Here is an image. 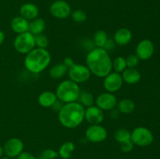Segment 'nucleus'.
Returning a JSON list of instances; mask_svg holds the SVG:
<instances>
[{
    "label": "nucleus",
    "instance_id": "1",
    "mask_svg": "<svg viewBox=\"0 0 160 159\" xmlns=\"http://www.w3.org/2000/svg\"><path fill=\"white\" fill-rule=\"evenodd\" d=\"M86 64L91 73L98 77H105L112 69L110 56L102 48H95L89 51L86 56Z\"/></svg>",
    "mask_w": 160,
    "mask_h": 159
},
{
    "label": "nucleus",
    "instance_id": "2",
    "mask_svg": "<svg viewBox=\"0 0 160 159\" xmlns=\"http://www.w3.org/2000/svg\"><path fill=\"white\" fill-rule=\"evenodd\" d=\"M85 109L80 103L70 102L63 104L59 112L58 118L59 123L64 127L73 129L81 124L84 119Z\"/></svg>",
    "mask_w": 160,
    "mask_h": 159
},
{
    "label": "nucleus",
    "instance_id": "3",
    "mask_svg": "<svg viewBox=\"0 0 160 159\" xmlns=\"http://www.w3.org/2000/svg\"><path fill=\"white\" fill-rule=\"evenodd\" d=\"M51 62V55L45 48H34L28 53L24 59L27 70L32 73H39L45 70Z\"/></svg>",
    "mask_w": 160,
    "mask_h": 159
},
{
    "label": "nucleus",
    "instance_id": "4",
    "mask_svg": "<svg viewBox=\"0 0 160 159\" xmlns=\"http://www.w3.org/2000/svg\"><path fill=\"white\" fill-rule=\"evenodd\" d=\"M81 90L78 84L70 80L61 82L56 89V94L58 100L63 103L74 102L79 98Z\"/></svg>",
    "mask_w": 160,
    "mask_h": 159
},
{
    "label": "nucleus",
    "instance_id": "5",
    "mask_svg": "<svg viewBox=\"0 0 160 159\" xmlns=\"http://www.w3.org/2000/svg\"><path fill=\"white\" fill-rule=\"evenodd\" d=\"M64 64L68 67V75L70 80L76 84L86 82L90 78L91 72L86 65L73 63L70 58H66Z\"/></svg>",
    "mask_w": 160,
    "mask_h": 159
},
{
    "label": "nucleus",
    "instance_id": "6",
    "mask_svg": "<svg viewBox=\"0 0 160 159\" xmlns=\"http://www.w3.org/2000/svg\"><path fill=\"white\" fill-rule=\"evenodd\" d=\"M13 46L16 51L20 54H28L35 47V37L29 31L19 34L15 37Z\"/></svg>",
    "mask_w": 160,
    "mask_h": 159
},
{
    "label": "nucleus",
    "instance_id": "7",
    "mask_svg": "<svg viewBox=\"0 0 160 159\" xmlns=\"http://www.w3.org/2000/svg\"><path fill=\"white\" fill-rule=\"evenodd\" d=\"M131 140L134 144L138 146L146 147L152 143L154 140V137L149 129L140 126L135 128L131 132Z\"/></svg>",
    "mask_w": 160,
    "mask_h": 159
},
{
    "label": "nucleus",
    "instance_id": "8",
    "mask_svg": "<svg viewBox=\"0 0 160 159\" xmlns=\"http://www.w3.org/2000/svg\"><path fill=\"white\" fill-rule=\"evenodd\" d=\"M107 130L103 126L98 125H92L85 132L86 138L92 143H100L104 141L107 137Z\"/></svg>",
    "mask_w": 160,
    "mask_h": 159
},
{
    "label": "nucleus",
    "instance_id": "9",
    "mask_svg": "<svg viewBox=\"0 0 160 159\" xmlns=\"http://www.w3.org/2000/svg\"><path fill=\"white\" fill-rule=\"evenodd\" d=\"M49 11L52 15L58 19H66L71 14V8L64 0L55 1L50 6Z\"/></svg>",
    "mask_w": 160,
    "mask_h": 159
},
{
    "label": "nucleus",
    "instance_id": "10",
    "mask_svg": "<svg viewBox=\"0 0 160 159\" xmlns=\"http://www.w3.org/2000/svg\"><path fill=\"white\" fill-rule=\"evenodd\" d=\"M24 145L21 140L18 138H11L5 143L3 151L8 157H17L23 151Z\"/></svg>",
    "mask_w": 160,
    "mask_h": 159
},
{
    "label": "nucleus",
    "instance_id": "11",
    "mask_svg": "<svg viewBox=\"0 0 160 159\" xmlns=\"http://www.w3.org/2000/svg\"><path fill=\"white\" fill-rule=\"evenodd\" d=\"M123 83V80L121 75L115 72V73H110L107 76H105L103 85L108 92L113 93V92L118 91L121 88Z\"/></svg>",
    "mask_w": 160,
    "mask_h": 159
},
{
    "label": "nucleus",
    "instance_id": "12",
    "mask_svg": "<svg viewBox=\"0 0 160 159\" xmlns=\"http://www.w3.org/2000/svg\"><path fill=\"white\" fill-rule=\"evenodd\" d=\"M96 106L102 111H109L113 109L117 105V99L112 93H103L98 95L96 98Z\"/></svg>",
    "mask_w": 160,
    "mask_h": 159
},
{
    "label": "nucleus",
    "instance_id": "13",
    "mask_svg": "<svg viewBox=\"0 0 160 159\" xmlns=\"http://www.w3.org/2000/svg\"><path fill=\"white\" fill-rule=\"evenodd\" d=\"M154 53V45L148 39H144L138 44L136 47V55L139 59L147 60L152 56Z\"/></svg>",
    "mask_w": 160,
    "mask_h": 159
},
{
    "label": "nucleus",
    "instance_id": "14",
    "mask_svg": "<svg viewBox=\"0 0 160 159\" xmlns=\"http://www.w3.org/2000/svg\"><path fill=\"white\" fill-rule=\"evenodd\" d=\"M84 118L88 123L92 125L100 124L104 119V113L98 106L88 107L84 113Z\"/></svg>",
    "mask_w": 160,
    "mask_h": 159
},
{
    "label": "nucleus",
    "instance_id": "15",
    "mask_svg": "<svg viewBox=\"0 0 160 159\" xmlns=\"http://www.w3.org/2000/svg\"><path fill=\"white\" fill-rule=\"evenodd\" d=\"M38 12V8L33 3H25L20 8V16L28 20H32L37 18Z\"/></svg>",
    "mask_w": 160,
    "mask_h": 159
},
{
    "label": "nucleus",
    "instance_id": "16",
    "mask_svg": "<svg viewBox=\"0 0 160 159\" xmlns=\"http://www.w3.org/2000/svg\"><path fill=\"white\" fill-rule=\"evenodd\" d=\"M132 33L128 28H120L114 34V41L119 45H126L131 42Z\"/></svg>",
    "mask_w": 160,
    "mask_h": 159
},
{
    "label": "nucleus",
    "instance_id": "17",
    "mask_svg": "<svg viewBox=\"0 0 160 159\" xmlns=\"http://www.w3.org/2000/svg\"><path fill=\"white\" fill-rule=\"evenodd\" d=\"M11 28L18 34L28 32L29 31V22L21 16L16 17L11 21Z\"/></svg>",
    "mask_w": 160,
    "mask_h": 159
},
{
    "label": "nucleus",
    "instance_id": "18",
    "mask_svg": "<svg viewBox=\"0 0 160 159\" xmlns=\"http://www.w3.org/2000/svg\"><path fill=\"white\" fill-rule=\"evenodd\" d=\"M123 80L127 84H134L139 82L142 75L141 73L135 68H128L122 72L121 75Z\"/></svg>",
    "mask_w": 160,
    "mask_h": 159
},
{
    "label": "nucleus",
    "instance_id": "19",
    "mask_svg": "<svg viewBox=\"0 0 160 159\" xmlns=\"http://www.w3.org/2000/svg\"><path fill=\"white\" fill-rule=\"evenodd\" d=\"M57 100L56 94L52 91H44L38 97L39 104L45 108L52 107Z\"/></svg>",
    "mask_w": 160,
    "mask_h": 159
},
{
    "label": "nucleus",
    "instance_id": "20",
    "mask_svg": "<svg viewBox=\"0 0 160 159\" xmlns=\"http://www.w3.org/2000/svg\"><path fill=\"white\" fill-rule=\"evenodd\" d=\"M45 28V22L42 18H36L29 23V32L33 35L42 34Z\"/></svg>",
    "mask_w": 160,
    "mask_h": 159
},
{
    "label": "nucleus",
    "instance_id": "21",
    "mask_svg": "<svg viewBox=\"0 0 160 159\" xmlns=\"http://www.w3.org/2000/svg\"><path fill=\"white\" fill-rule=\"evenodd\" d=\"M75 145L73 142L69 141L62 143L59 148L58 154L62 159H68L71 157L72 154L74 151Z\"/></svg>",
    "mask_w": 160,
    "mask_h": 159
},
{
    "label": "nucleus",
    "instance_id": "22",
    "mask_svg": "<svg viewBox=\"0 0 160 159\" xmlns=\"http://www.w3.org/2000/svg\"><path fill=\"white\" fill-rule=\"evenodd\" d=\"M68 71V67L64 63H59L53 65L49 70V76L52 79L62 78Z\"/></svg>",
    "mask_w": 160,
    "mask_h": 159
},
{
    "label": "nucleus",
    "instance_id": "23",
    "mask_svg": "<svg viewBox=\"0 0 160 159\" xmlns=\"http://www.w3.org/2000/svg\"><path fill=\"white\" fill-rule=\"evenodd\" d=\"M118 110L120 112L124 114H128L132 112L135 108V104L134 101L131 99H123L121 100L117 104Z\"/></svg>",
    "mask_w": 160,
    "mask_h": 159
},
{
    "label": "nucleus",
    "instance_id": "24",
    "mask_svg": "<svg viewBox=\"0 0 160 159\" xmlns=\"http://www.w3.org/2000/svg\"><path fill=\"white\" fill-rule=\"evenodd\" d=\"M108 40L109 39H108L107 34L104 31L100 30V31H96L95 34H94L93 41L97 48H104L106 44L107 43Z\"/></svg>",
    "mask_w": 160,
    "mask_h": 159
},
{
    "label": "nucleus",
    "instance_id": "25",
    "mask_svg": "<svg viewBox=\"0 0 160 159\" xmlns=\"http://www.w3.org/2000/svg\"><path fill=\"white\" fill-rule=\"evenodd\" d=\"M131 132L126 129H117L114 134V138L120 144L125 143L127 141L131 140Z\"/></svg>",
    "mask_w": 160,
    "mask_h": 159
},
{
    "label": "nucleus",
    "instance_id": "26",
    "mask_svg": "<svg viewBox=\"0 0 160 159\" xmlns=\"http://www.w3.org/2000/svg\"><path fill=\"white\" fill-rule=\"evenodd\" d=\"M78 99L80 100V104H82L83 106L90 107V106L93 105V95L89 92H81Z\"/></svg>",
    "mask_w": 160,
    "mask_h": 159
},
{
    "label": "nucleus",
    "instance_id": "27",
    "mask_svg": "<svg viewBox=\"0 0 160 159\" xmlns=\"http://www.w3.org/2000/svg\"><path fill=\"white\" fill-rule=\"evenodd\" d=\"M112 67L117 71V73H122L123 70L127 69L126 59H124L122 56L116 58L112 62Z\"/></svg>",
    "mask_w": 160,
    "mask_h": 159
},
{
    "label": "nucleus",
    "instance_id": "28",
    "mask_svg": "<svg viewBox=\"0 0 160 159\" xmlns=\"http://www.w3.org/2000/svg\"><path fill=\"white\" fill-rule=\"evenodd\" d=\"M71 17L73 20L76 23H83L87 19V15L84 11L81 9H76V10L71 12Z\"/></svg>",
    "mask_w": 160,
    "mask_h": 159
},
{
    "label": "nucleus",
    "instance_id": "29",
    "mask_svg": "<svg viewBox=\"0 0 160 159\" xmlns=\"http://www.w3.org/2000/svg\"><path fill=\"white\" fill-rule=\"evenodd\" d=\"M35 37V45L39 48H46L48 46V39L46 36L40 34L34 36Z\"/></svg>",
    "mask_w": 160,
    "mask_h": 159
},
{
    "label": "nucleus",
    "instance_id": "30",
    "mask_svg": "<svg viewBox=\"0 0 160 159\" xmlns=\"http://www.w3.org/2000/svg\"><path fill=\"white\" fill-rule=\"evenodd\" d=\"M139 60L140 59H138V57L136 55H130L126 59L127 67H128V68H134V67H136L138 65Z\"/></svg>",
    "mask_w": 160,
    "mask_h": 159
},
{
    "label": "nucleus",
    "instance_id": "31",
    "mask_svg": "<svg viewBox=\"0 0 160 159\" xmlns=\"http://www.w3.org/2000/svg\"><path fill=\"white\" fill-rule=\"evenodd\" d=\"M42 154L44 156V157H47L48 159H55L59 156L57 151H54V150L52 149L45 150V151L42 153Z\"/></svg>",
    "mask_w": 160,
    "mask_h": 159
},
{
    "label": "nucleus",
    "instance_id": "32",
    "mask_svg": "<svg viewBox=\"0 0 160 159\" xmlns=\"http://www.w3.org/2000/svg\"><path fill=\"white\" fill-rule=\"evenodd\" d=\"M134 143L131 140H129V141H127L125 143H123L120 144V149H121V151L124 153H128L131 152V151L134 148Z\"/></svg>",
    "mask_w": 160,
    "mask_h": 159
},
{
    "label": "nucleus",
    "instance_id": "33",
    "mask_svg": "<svg viewBox=\"0 0 160 159\" xmlns=\"http://www.w3.org/2000/svg\"><path fill=\"white\" fill-rule=\"evenodd\" d=\"M17 159H37L34 157L33 154L31 153L26 152V151H23L20 155L17 157Z\"/></svg>",
    "mask_w": 160,
    "mask_h": 159
},
{
    "label": "nucleus",
    "instance_id": "34",
    "mask_svg": "<svg viewBox=\"0 0 160 159\" xmlns=\"http://www.w3.org/2000/svg\"><path fill=\"white\" fill-rule=\"evenodd\" d=\"M63 102H62L61 101H59V100H57V101L55 102V104H53L51 108H52V109L54 111H56V112H59V111H60V109L62 108V106H63Z\"/></svg>",
    "mask_w": 160,
    "mask_h": 159
},
{
    "label": "nucleus",
    "instance_id": "35",
    "mask_svg": "<svg viewBox=\"0 0 160 159\" xmlns=\"http://www.w3.org/2000/svg\"><path fill=\"white\" fill-rule=\"evenodd\" d=\"M4 40H5V34L3 33V31H2L1 30H0V45L3 43Z\"/></svg>",
    "mask_w": 160,
    "mask_h": 159
},
{
    "label": "nucleus",
    "instance_id": "36",
    "mask_svg": "<svg viewBox=\"0 0 160 159\" xmlns=\"http://www.w3.org/2000/svg\"><path fill=\"white\" fill-rule=\"evenodd\" d=\"M3 154H4V151H3V147L0 145V158L2 157Z\"/></svg>",
    "mask_w": 160,
    "mask_h": 159
},
{
    "label": "nucleus",
    "instance_id": "37",
    "mask_svg": "<svg viewBox=\"0 0 160 159\" xmlns=\"http://www.w3.org/2000/svg\"><path fill=\"white\" fill-rule=\"evenodd\" d=\"M37 159H48V158H47V157H44V156L42 155V154H41V155L39 156V157H38Z\"/></svg>",
    "mask_w": 160,
    "mask_h": 159
},
{
    "label": "nucleus",
    "instance_id": "38",
    "mask_svg": "<svg viewBox=\"0 0 160 159\" xmlns=\"http://www.w3.org/2000/svg\"><path fill=\"white\" fill-rule=\"evenodd\" d=\"M0 159H9L8 157H2Z\"/></svg>",
    "mask_w": 160,
    "mask_h": 159
}]
</instances>
